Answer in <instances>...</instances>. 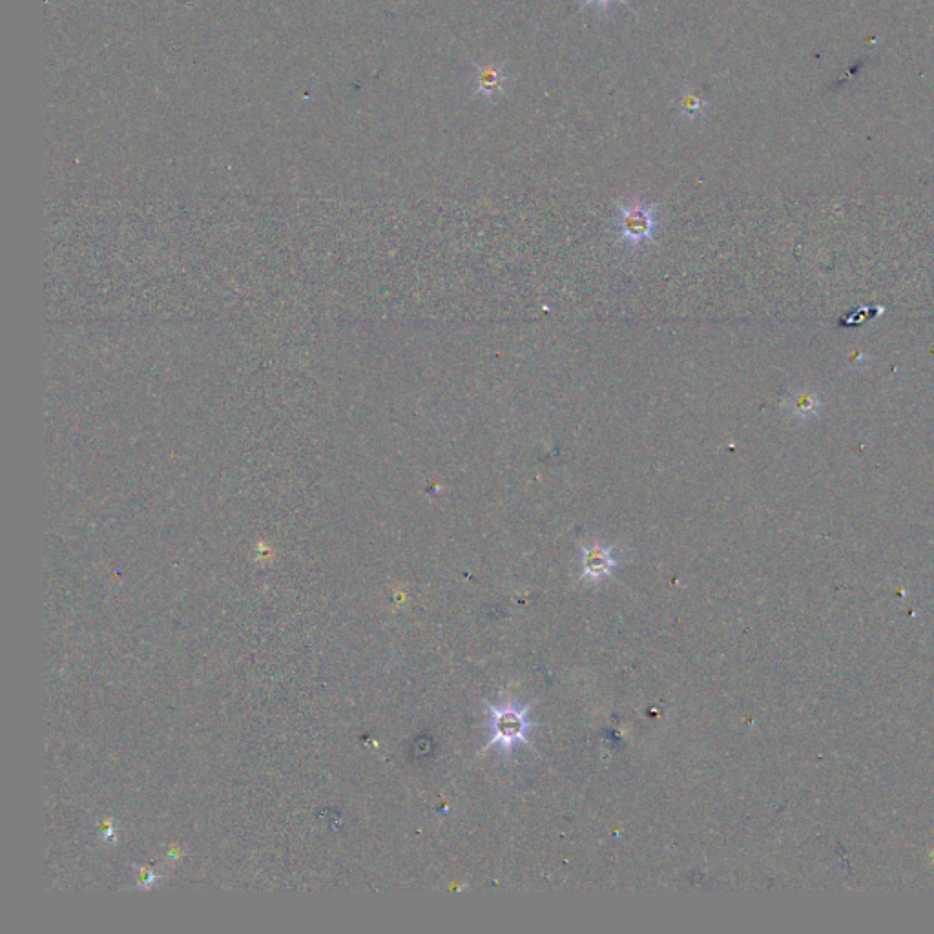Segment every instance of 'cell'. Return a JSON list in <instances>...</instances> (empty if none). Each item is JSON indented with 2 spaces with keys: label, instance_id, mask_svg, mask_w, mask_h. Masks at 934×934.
<instances>
[{
  "label": "cell",
  "instance_id": "obj_1",
  "mask_svg": "<svg viewBox=\"0 0 934 934\" xmlns=\"http://www.w3.org/2000/svg\"><path fill=\"white\" fill-rule=\"evenodd\" d=\"M619 238L630 247H639L655 238L659 216L657 207L641 199H628L617 205L615 218Z\"/></svg>",
  "mask_w": 934,
  "mask_h": 934
},
{
  "label": "cell",
  "instance_id": "obj_5",
  "mask_svg": "<svg viewBox=\"0 0 934 934\" xmlns=\"http://www.w3.org/2000/svg\"><path fill=\"white\" fill-rule=\"evenodd\" d=\"M787 407H789L790 415L794 416V418L809 420V418L820 415V395L816 391H812L810 387H801V389L794 391L789 396Z\"/></svg>",
  "mask_w": 934,
  "mask_h": 934
},
{
  "label": "cell",
  "instance_id": "obj_3",
  "mask_svg": "<svg viewBox=\"0 0 934 934\" xmlns=\"http://www.w3.org/2000/svg\"><path fill=\"white\" fill-rule=\"evenodd\" d=\"M509 81L511 79L504 70V64L497 63V61L477 64L473 95L484 101H495L499 95L504 94Z\"/></svg>",
  "mask_w": 934,
  "mask_h": 934
},
{
  "label": "cell",
  "instance_id": "obj_4",
  "mask_svg": "<svg viewBox=\"0 0 934 934\" xmlns=\"http://www.w3.org/2000/svg\"><path fill=\"white\" fill-rule=\"evenodd\" d=\"M617 559L612 555V548L593 542L592 546L582 548V577L584 579H602L615 568Z\"/></svg>",
  "mask_w": 934,
  "mask_h": 934
},
{
  "label": "cell",
  "instance_id": "obj_2",
  "mask_svg": "<svg viewBox=\"0 0 934 934\" xmlns=\"http://www.w3.org/2000/svg\"><path fill=\"white\" fill-rule=\"evenodd\" d=\"M489 714H491L489 723L493 728V737L488 747H500L502 752H509L519 741L526 743V732H528L526 708L489 706Z\"/></svg>",
  "mask_w": 934,
  "mask_h": 934
},
{
  "label": "cell",
  "instance_id": "obj_6",
  "mask_svg": "<svg viewBox=\"0 0 934 934\" xmlns=\"http://www.w3.org/2000/svg\"><path fill=\"white\" fill-rule=\"evenodd\" d=\"M706 106H708V103L697 94L685 92V94L681 95L683 114L688 115L690 119H696V117H701V115L705 114Z\"/></svg>",
  "mask_w": 934,
  "mask_h": 934
},
{
  "label": "cell",
  "instance_id": "obj_7",
  "mask_svg": "<svg viewBox=\"0 0 934 934\" xmlns=\"http://www.w3.org/2000/svg\"><path fill=\"white\" fill-rule=\"evenodd\" d=\"M621 2H626V0H584L582 8H588V6H597L601 10H608L612 4H621Z\"/></svg>",
  "mask_w": 934,
  "mask_h": 934
}]
</instances>
